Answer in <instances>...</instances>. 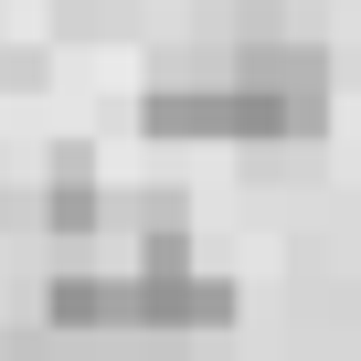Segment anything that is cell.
<instances>
[{"instance_id": "4", "label": "cell", "mask_w": 361, "mask_h": 361, "mask_svg": "<svg viewBox=\"0 0 361 361\" xmlns=\"http://www.w3.org/2000/svg\"><path fill=\"white\" fill-rule=\"evenodd\" d=\"M43 319L96 340V329H138V276H54L43 287Z\"/></svg>"}, {"instance_id": "1", "label": "cell", "mask_w": 361, "mask_h": 361, "mask_svg": "<svg viewBox=\"0 0 361 361\" xmlns=\"http://www.w3.org/2000/svg\"><path fill=\"white\" fill-rule=\"evenodd\" d=\"M234 96H245V138H308L329 117V64L308 43H245L234 64Z\"/></svg>"}, {"instance_id": "2", "label": "cell", "mask_w": 361, "mask_h": 361, "mask_svg": "<svg viewBox=\"0 0 361 361\" xmlns=\"http://www.w3.org/2000/svg\"><path fill=\"white\" fill-rule=\"evenodd\" d=\"M234 287L202 266H138V329H224Z\"/></svg>"}, {"instance_id": "3", "label": "cell", "mask_w": 361, "mask_h": 361, "mask_svg": "<svg viewBox=\"0 0 361 361\" xmlns=\"http://www.w3.org/2000/svg\"><path fill=\"white\" fill-rule=\"evenodd\" d=\"M138 128L149 138H245V96H234V75H213V85H149Z\"/></svg>"}, {"instance_id": "5", "label": "cell", "mask_w": 361, "mask_h": 361, "mask_svg": "<svg viewBox=\"0 0 361 361\" xmlns=\"http://www.w3.org/2000/svg\"><path fill=\"white\" fill-rule=\"evenodd\" d=\"M43 224H54V234H85V224H96V159H85V149L54 170V192H43Z\"/></svg>"}]
</instances>
